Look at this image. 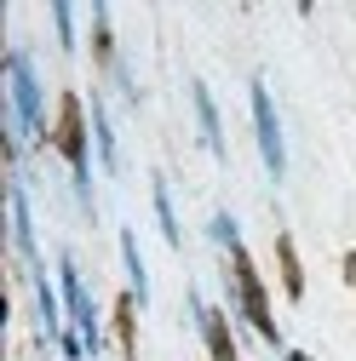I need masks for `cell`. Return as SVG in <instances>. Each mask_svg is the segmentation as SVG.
I'll return each mask as SVG.
<instances>
[{
  "label": "cell",
  "instance_id": "52a82bcc",
  "mask_svg": "<svg viewBox=\"0 0 356 361\" xmlns=\"http://www.w3.org/2000/svg\"><path fill=\"white\" fill-rule=\"evenodd\" d=\"M190 104H196V126H201V144L213 149V161H230L225 121H218V104H213V92H207V80H190Z\"/></svg>",
  "mask_w": 356,
  "mask_h": 361
},
{
  "label": "cell",
  "instance_id": "9a60e30c",
  "mask_svg": "<svg viewBox=\"0 0 356 361\" xmlns=\"http://www.w3.org/2000/svg\"><path fill=\"white\" fill-rule=\"evenodd\" d=\"M93 52H98V63H121V52H115V35H109V6H93Z\"/></svg>",
  "mask_w": 356,
  "mask_h": 361
},
{
  "label": "cell",
  "instance_id": "8fae6325",
  "mask_svg": "<svg viewBox=\"0 0 356 361\" xmlns=\"http://www.w3.org/2000/svg\"><path fill=\"white\" fill-rule=\"evenodd\" d=\"M121 264H126V281H132V298L150 304V269H144V252H138V235L121 230Z\"/></svg>",
  "mask_w": 356,
  "mask_h": 361
},
{
  "label": "cell",
  "instance_id": "30bf717a",
  "mask_svg": "<svg viewBox=\"0 0 356 361\" xmlns=\"http://www.w3.org/2000/svg\"><path fill=\"white\" fill-rule=\"evenodd\" d=\"M150 195H155V224H161L167 247H184V224H178V207H172V190H167V178H161V172L150 178Z\"/></svg>",
  "mask_w": 356,
  "mask_h": 361
},
{
  "label": "cell",
  "instance_id": "d6986e66",
  "mask_svg": "<svg viewBox=\"0 0 356 361\" xmlns=\"http://www.w3.org/2000/svg\"><path fill=\"white\" fill-rule=\"evenodd\" d=\"M282 361H310V355L304 350H282Z\"/></svg>",
  "mask_w": 356,
  "mask_h": 361
},
{
  "label": "cell",
  "instance_id": "5bb4252c",
  "mask_svg": "<svg viewBox=\"0 0 356 361\" xmlns=\"http://www.w3.org/2000/svg\"><path fill=\"white\" fill-rule=\"evenodd\" d=\"M35 304H40V327H47V338H64L69 327L58 322V293L47 281V269H35Z\"/></svg>",
  "mask_w": 356,
  "mask_h": 361
},
{
  "label": "cell",
  "instance_id": "9c48e42d",
  "mask_svg": "<svg viewBox=\"0 0 356 361\" xmlns=\"http://www.w3.org/2000/svg\"><path fill=\"white\" fill-rule=\"evenodd\" d=\"M86 115H93L98 166H104V172H121V144H115V126H109V104H104V92H93V98H86Z\"/></svg>",
  "mask_w": 356,
  "mask_h": 361
},
{
  "label": "cell",
  "instance_id": "8992f818",
  "mask_svg": "<svg viewBox=\"0 0 356 361\" xmlns=\"http://www.w3.org/2000/svg\"><path fill=\"white\" fill-rule=\"evenodd\" d=\"M190 310H196V327H201V338H207V355H213V361H242V355H236V338H230V322H225V310H213V304L196 298V293H190Z\"/></svg>",
  "mask_w": 356,
  "mask_h": 361
},
{
  "label": "cell",
  "instance_id": "6da1fadb",
  "mask_svg": "<svg viewBox=\"0 0 356 361\" xmlns=\"http://www.w3.org/2000/svg\"><path fill=\"white\" fill-rule=\"evenodd\" d=\"M6 126L18 144L47 138V98H40V75H35V58L23 47L6 52Z\"/></svg>",
  "mask_w": 356,
  "mask_h": 361
},
{
  "label": "cell",
  "instance_id": "2e32d148",
  "mask_svg": "<svg viewBox=\"0 0 356 361\" xmlns=\"http://www.w3.org/2000/svg\"><path fill=\"white\" fill-rule=\"evenodd\" d=\"M52 29H58V47H64V52L81 47V35H75V6H69V0H52Z\"/></svg>",
  "mask_w": 356,
  "mask_h": 361
},
{
  "label": "cell",
  "instance_id": "7c38bea8",
  "mask_svg": "<svg viewBox=\"0 0 356 361\" xmlns=\"http://www.w3.org/2000/svg\"><path fill=\"white\" fill-rule=\"evenodd\" d=\"M276 269H282L287 298H304V269H299V247H293V235H287V230L276 235Z\"/></svg>",
  "mask_w": 356,
  "mask_h": 361
},
{
  "label": "cell",
  "instance_id": "e0dca14e",
  "mask_svg": "<svg viewBox=\"0 0 356 361\" xmlns=\"http://www.w3.org/2000/svg\"><path fill=\"white\" fill-rule=\"evenodd\" d=\"M207 235H213L218 247H225V252H242V230H236V218H230V212H213Z\"/></svg>",
  "mask_w": 356,
  "mask_h": 361
},
{
  "label": "cell",
  "instance_id": "277c9868",
  "mask_svg": "<svg viewBox=\"0 0 356 361\" xmlns=\"http://www.w3.org/2000/svg\"><path fill=\"white\" fill-rule=\"evenodd\" d=\"M247 104H253V132H259V155H264V172L287 178V138H282V121H276V104H271V86L264 80H247Z\"/></svg>",
  "mask_w": 356,
  "mask_h": 361
},
{
  "label": "cell",
  "instance_id": "5b68a950",
  "mask_svg": "<svg viewBox=\"0 0 356 361\" xmlns=\"http://www.w3.org/2000/svg\"><path fill=\"white\" fill-rule=\"evenodd\" d=\"M58 287H64V310H69V327L81 333L86 355H98V350H104V327H98L93 293H86V281H81V269H75V258H69V252L58 258Z\"/></svg>",
  "mask_w": 356,
  "mask_h": 361
},
{
  "label": "cell",
  "instance_id": "7a4b0ae2",
  "mask_svg": "<svg viewBox=\"0 0 356 361\" xmlns=\"http://www.w3.org/2000/svg\"><path fill=\"white\" fill-rule=\"evenodd\" d=\"M52 144L69 161V184H75L81 207H93V115H86V98L81 92H64L58 98V132H52Z\"/></svg>",
  "mask_w": 356,
  "mask_h": 361
},
{
  "label": "cell",
  "instance_id": "ba28073f",
  "mask_svg": "<svg viewBox=\"0 0 356 361\" xmlns=\"http://www.w3.org/2000/svg\"><path fill=\"white\" fill-rule=\"evenodd\" d=\"M6 201H12V241H18V252L29 258V269H40V247H35V212H29V190H23V178H12Z\"/></svg>",
  "mask_w": 356,
  "mask_h": 361
},
{
  "label": "cell",
  "instance_id": "4fadbf2b",
  "mask_svg": "<svg viewBox=\"0 0 356 361\" xmlns=\"http://www.w3.org/2000/svg\"><path fill=\"white\" fill-rule=\"evenodd\" d=\"M138 298H132V287H126V298H115V338H121V350L126 355H138Z\"/></svg>",
  "mask_w": 356,
  "mask_h": 361
},
{
  "label": "cell",
  "instance_id": "3957f363",
  "mask_svg": "<svg viewBox=\"0 0 356 361\" xmlns=\"http://www.w3.org/2000/svg\"><path fill=\"white\" fill-rule=\"evenodd\" d=\"M230 287H236V304H242V315H247V327H253L264 344L282 350V327H276V315H271V293H264V281H259V269H253L247 247L230 252Z\"/></svg>",
  "mask_w": 356,
  "mask_h": 361
},
{
  "label": "cell",
  "instance_id": "ac0fdd59",
  "mask_svg": "<svg viewBox=\"0 0 356 361\" xmlns=\"http://www.w3.org/2000/svg\"><path fill=\"white\" fill-rule=\"evenodd\" d=\"M345 276H350V287H356V252H345Z\"/></svg>",
  "mask_w": 356,
  "mask_h": 361
}]
</instances>
